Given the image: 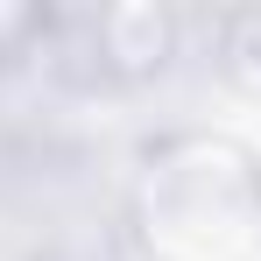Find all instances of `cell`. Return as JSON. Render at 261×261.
Returning a JSON list of instances; mask_svg holds the SVG:
<instances>
[{"label":"cell","instance_id":"obj_1","mask_svg":"<svg viewBox=\"0 0 261 261\" xmlns=\"http://www.w3.org/2000/svg\"><path fill=\"white\" fill-rule=\"evenodd\" d=\"M127 226L148 261L261 254V148L219 127L163 134L127 191Z\"/></svg>","mask_w":261,"mask_h":261},{"label":"cell","instance_id":"obj_2","mask_svg":"<svg viewBox=\"0 0 261 261\" xmlns=\"http://www.w3.org/2000/svg\"><path fill=\"white\" fill-rule=\"evenodd\" d=\"M99 43H106V64L148 78V71H163L176 57L184 21H176L170 7H106V14H99Z\"/></svg>","mask_w":261,"mask_h":261},{"label":"cell","instance_id":"obj_3","mask_svg":"<svg viewBox=\"0 0 261 261\" xmlns=\"http://www.w3.org/2000/svg\"><path fill=\"white\" fill-rule=\"evenodd\" d=\"M212 57H219V78H226L233 92L261 99V7H233V14H219Z\"/></svg>","mask_w":261,"mask_h":261}]
</instances>
